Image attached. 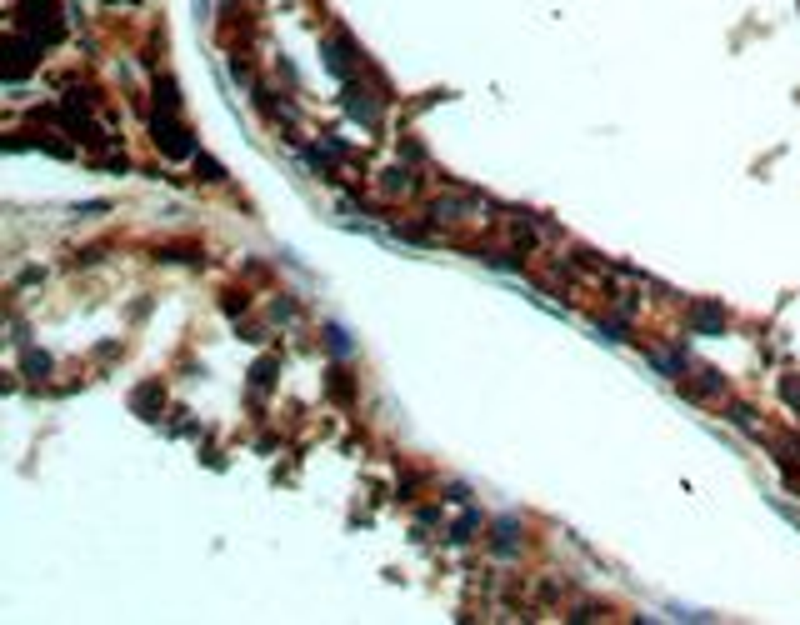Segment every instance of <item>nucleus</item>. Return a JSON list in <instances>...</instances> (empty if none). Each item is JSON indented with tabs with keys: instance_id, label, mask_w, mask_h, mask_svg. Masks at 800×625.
<instances>
[{
	"instance_id": "obj_1",
	"label": "nucleus",
	"mask_w": 800,
	"mask_h": 625,
	"mask_svg": "<svg viewBox=\"0 0 800 625\" xmlns=\"http://www.w3.org/2000/svg\"><path fill=\"white\" fill-rule=\"evenodd\" d=\"M16 31L31 36L36 46H56V41H61V11H56V0H16Z\"/></svg>"
}]
</instances>
